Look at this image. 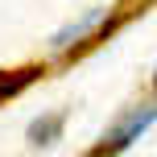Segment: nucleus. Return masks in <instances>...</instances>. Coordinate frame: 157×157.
Here are the masks:
<instances>
[{
    "mask_svg": "<svg viewBox=\"0 0 157 157\" xmlns=\"http://www.w3.org/2000/svg\"><path fill=\"white\" fill-rule=\"evenodd\" d=\"M153 120H157V108H145V112H132V116H128L124 124H120L116 132H112L108 141L99 145V153H124L128 145L136 141V136H145V128H149Z\"/></svg>",
    "mask_w": 157,
    "mask_h": 157,
    "instance_id": "obj_1",
    "label": "nucleus"
},
{
    "mask_svg": "<svg viewBox=\"0 0 157 157\" xmlns=\"http://www.w3.org/2000/svg\"><path fill=\"white\" fill-rule=\"evenodd\" d=\"M58 132H62V112H54V116H46V120H33L29 124V141L37 145H54L58 141Z\"/></svg>",
    "mask_w": 157,
    "mask_h": 157,
    "instance_id": "obj_2",
    "label": "nucleus"
},
{
    "mask_svg": "<svg viewBox=\"0 0 157 157\" xmlns=\"http://www.w3.org/2000/svg\"><path fill=\"white\" fill-rule=\"evenodd\" d=\"M37 75H41L37 66H25V71H17V75H0V99H8V95L25 91V87H29Z\"/></svg>",
    "mask_w": 157,
    "mask_h": 157,
    "instance_id": "obj_3",
    "label": "nucleus"
},
{
    "mask_svg": "<svg viewBox=\"0 0 157 157\" xmlns=\"http://www.w3.org/2000/svg\"><path fill=\"white\" fill-rule=\"evenodd\" d=\"M153 87H157V78H153Z\"/></svg>",
    "mask_w": 157,
    "mask_h": 157,
    "instance_id": "obj_4",
    "label": "nucleus"
}]
</instances>
